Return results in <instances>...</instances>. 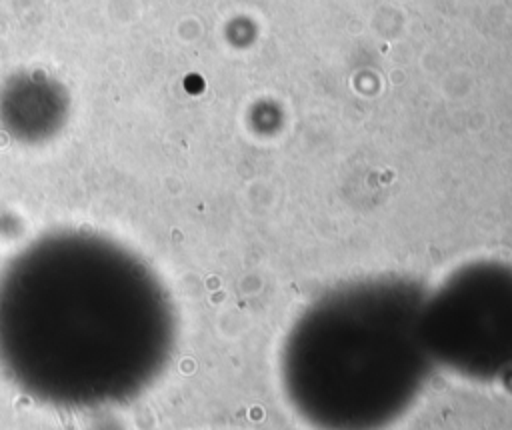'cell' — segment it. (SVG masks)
Segmentation results:
<instances>
[{
	"mask_svg": "<svg viewBox=\"0 0 512 430\" xmlns=\"http://www.w3.org/2000/svg\"><path fill=\"white\" fill-rule=\"evenodd\" d=\"M424 296L408 280L368 278L316 298L280 358L296 412L320 430H380L404 414L432 368Z\"/></svg>",
	"mask_w": 512,
	"mask_h": 430,
	"instance_id": "6da1fadb",
	"label": "cell"
},
{
	"mask_svg": "<svg viewBox=\"0 0 512 430\" xmlns=\"http://www.w3.org/2000/svg\"><path fill=\"white\" fill-rule=\"evenodd\" d=\"M422 340L432 364L472 380L512 372V264L478 260L424 296Z\"/></svg>",
	"mask_w": 512,
	"mask_h": 430,
	"instance_id": "7a4b0ae2",
	"label": "cell"
}]
</instances>
